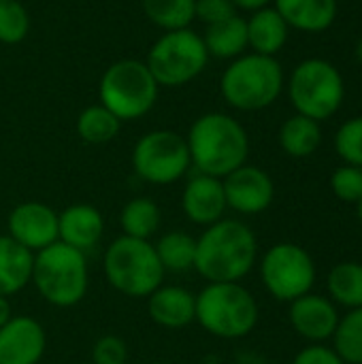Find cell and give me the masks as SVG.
I'll list each match as a JSON object with an SVG mask.
<instances>
[{
  "label": "cell",
  "mask_w": 362,
  "mask_h": 364,
  "mask_svg": "<svg viewBox=\"0 0 362 364\" xmlns=\"http://www.w3.org/2000/svg\"><path fill=\"white\" fill-rule=\"evenodd\" d=\"M258 262V239L241 222L222 218L196 237L194 271L207 284L241 282Z\"/></svg>",
  "instance_id": "cell-1"
},
{
  "label": "cell",
  "mask_w": 362,
  "mask_h": 364,
  "mask_svg": "<svg viewBox=\"0 0 362 364\" xmlns=\"http://www.w3.org/2000/svg\"><path fill=\"white\" fill-rule=\"evenodd\" d=\"M186 143L196 173L224 179L247 164L250 136L233 115L220 111L198 115L186 134Z\"/></svg>",
  "instance_id": "cell-2"
},
{
  "label": "cell",
  "mask_w": 362,
  "mask_h": 364,
  "mask_svg": "<svg viewBox=\"0 0 362 364\" xmlns=\"http://www.w3.org/2000/svg\"><path fill=\"white\" fill-rule=\"evenodd\" d=\"M38 296L58 309H70L87 296V256L60 241L34 254L32 279Z\"/></svg>",
  "instance_id": "cell-3"
},
{
  "label": "cell",
  "mask_w": 362,
  "mask_h": 364,
  "mask_svg": "<svg viewBox=\"0 0 362 364\" xmlns=\"http://www.w3.org/2000/svg\"><path fill=\"white\" fill-rule=\"evenodd\" d=\"M258 316V303L241 282L207 284L196 294L194 322L211 337L243 339L256 328Z\"/></svg>",
  "instance_id": "cell-4"
},
{
  "label": "cell",
  "mask_w": 362,
  "mask_h": 364,
  "mask_svg": "<svg viewBox=\"0 0 362 364\" xmlns=\"http://www.w3.org/2000/svg\"><path fill=\"white\" fill-rule=\"evenodd\" d=\"M102 271L109 286L128 299H147L164 284V269L151 241L119 235L102 258Z\"/></svg>",
  "instance_id": "cell-5"
},
{
  "label": "cell",
  "mask_w": 362,
  "mask_h": 364,
  "mask_svg": "<svg viewBox=\"0 0 362 364\" xmlns=\"http://www.w3.org/2000/svg\"><path fill=\"white\" fill-rule=\"evenodd\" d=\"M284 68L277 58L243 53L222 73L220 92L224 100L239 111H262L284 92Z\"/></svg>",
  "instance_id": "cell-6"
},
{
  "label": "cell",
  "mask_w": 362,
  "mask_h": 364,
  "mask_svg": "<svg viewBox=\"0 0 362 364\" xmlns=\"http://www.w3.org/2000/svg\"><path fill=\"white\" fill-rule=\"evenodd\" d=\"M160 85L145 60L124 58L107 66L98 83V100L122 124L145 117L158 102Z\"/></svg>",
  "instance_id": "cell-7"
},
{
  "label": "cell",
  "mask_w": 362,
  "mask_h": 364,
  "mask_svg": "<svg viewBox=\"0 0 362 364\" xmlns=\"http://www.w3.org/2000/svg\"><path fill=\"white\" fill-rule=\"evenodd\" d=\"M286 85L294 111L316 122L331 119L346 98V81L339 68L324 58L299 62Z\"/></svg>",
  "instance_id": "cell-8"
},
{
  "label": "cell",
  "mask_w": 362,
  "mask_h": 364,
  "mask_svg": "<svg viewBox=\"0 0 362 364\" xmlns=\"http://www.w3.org/2000/svg\"><path fill=\"white\" fill-rule=\"evenodd\" d=\"M209 53L203 36L192 28L164 32L149 49L145 64L160 87H181L207 66Z\"/></svg>",
  "instance_id": "cell-9"
},
{
  "label": "cell",
  "mask_w": 362,
  "mask_h": 364,
  "mask_svg": "<svg viewBox=\"0 0 362 364\" xmlns=\"http://www.w3.org/2000/svg\"><path fill=\"white\" fill-rule=\"evenodd\" d=\"M132 171L151 186H171L183 179L192 166L186 136L173 130L145 132L132 147Z\"/></svg>",
  "instance_id": "cell-10"
},
{
  "label": "cell",
  "mask_w": 362,
  "mask_h": 364,
  "mask_svg": "<svg viewBox=\"0 0 362 364\" xmlns=\"http://www.w3.org/2000/svg\"><path fill=\"white\" fill-rule=\"evenodd\" d=\"M260 279L267 292L282 303H292L312 292L316 262L297 243H275L260 258Z\"/></svg>",
  "instance_id": "cell-11"
},
{
  "label": "cell",
  "mask_w": 362,
  "mask_h": 364,
  "mask_svg": "<svg viewBox=\"0 0 362 364\" xmlns=\"http://www.w3.org/2000/svg\"><path fill=\"white\" fill-rule=\"evenodd\" d=\"M6 235L36 254L58 241V211L38 200L19 203L6 218Z\"/></svg>",
  "instance_id": "cell-12"
},
{
  "label": "cell",
  "mask_w": 362,
  "mask_h": 364,
  "mask_svg": "<svg viewBox=\"0 0 362 364\" xmlns=\"http://www.w3.org/2000/svg\"><path fill=\"white\" fill-rule=\"evenodd\" d=\"M228 209L241 215H258L267 211L275 198L271 175L254 164H243L222 179Z\"/></svg>",
  "instance_id": "cell-13"
},
{
  "label": "cell",
  "mask_w": 362,
  "mask_h": 364,
  "mask_svg": "<svg viewBox=\"0 0 362 364\" xmlns=\"http://www.w3.org/2000/svg\"><path fill=\"white\" fill-rule=\"evenodd\" d=\"M47 350V333L32 316H11L0 328V364H38Z\"/></svg>",
  "instance_id": "cell-14"
},
{
  "label": "cell",
  "mask_w": 362,
  "mask_h": 364,
  "mask_svg": "<svg viewBox=\"0 0 362 364\" xmlns=\"http://www.w3.org/2000/svg\"><path fill=\"white\" fill-rule=\"evenodd\" d=\"M226 209L228 205H226L222 179L196 173L186 181L181 192V211L188 222L207 228L220 222Z\"/></svg>",
  "instance_id": "cell-15"
},
{
  "label": "cell",
  "mask_w": 362,
  "mask_h": 364,
  "mask_svg": "<svg viewBox=\"0 0 362 364\" xmlns=\"http://www.w3.org/2000/svg\"><path fill=\"white\" fill-rule=\"evenodd\" d=\"M290 324L299 337L312 343H322L335 335L339 311L329 296L309 292L290 303Z\"/></svg>",
  "instance_id": "cell-16"
},
{
  "label": "cell",
  "mask_w": 362,
  "mask_h": 364,
  "mask_svg": "<svg viewBox=\"0 0 362 364\" xmlns=\"http://www.w3.org/2000/svg\"><path fill=\"white\" fill-rule=\"evenodd\" d=\"M105 235V218L98 207L87 203L68 205L58 213V241L79 250L92 252Z\"/></svg>",
  "instance_id": "cell-17"
},
{
  "label": "cell",
  "mask_w": 362,
  "mask_h": 364,
  "mask_svg": "<svg viewBox=\"0 0 362 364\" xmlns=\"http://www.w3.org/2000/svg\"><path fill=\"white\" fill-rule=\"evenodd\" d=\"M196 294L186 286L162 284L147 296V316L149 320L166 331H179L194 322Z\"/></svg>",
  "instance_id": "cell-18"
},
{
  "label": "cell",
  "mask_w": 362,
  "mask_h": 364,
  "mask_svg": "<svg viewBox=\"0 0 362 364\" xmlns=\"http://www.w3.org/2000/svg\"><path fill=\"white\" fill-rule=\"evenodd\" d=\"M284 21L301 32L320 34L335 23L337 0H273Z\"/></svg>",
  "instance_id": "cell-19"
},
{
  "label": "cell",
  "mask_w": 362,
  "mask_h": 364,
  "mask_svg": "<svg viewBox=\"0 0 362 364\" xmlns=\"http://www.w3.org/2000/svg\"><path fill=\"white\" fill-rule=\"evenodd\" d=\"M245 23H247V47L254 53L275 58L288 43L290 26L284 21V17L277 13L275 6H262L258 11H252Z\"/></svg>",
  "instance_id": "cell-20"
},
{
  "label": "cell",
  "mask_w": 362,
  "mask_h": 364,
  "mask_svg": "<svg viewBox=\"0 0 362 364\" xmlns=\"http://www.w3.org/2000/svg\"><path fill=\"white\" fill-rule=\"evenodd\" d=\"M32 262V252L15 243L9 235H0V296H15L30 284Z\"/></svg>",
  "instance_id": "cell-21"
},
{
  "label": "cell",
  "mask_w": 362,
  "mask_h": 364,
  "mask_svg": "<svg viewBox=\"0 0 362 364\" xmlns=\"http://www.w3.org/2000/svg\"><path fill=\"white\" fill-rule=\"evenodd\" d=\"M203 43L207 47L209 55L222 58V60H235L245 53L247 49V23L245 17L233 15L224 21L207 26Z\"/></svg>",
  "instance_id": "cell-22"
},
{
  "label": "cell",
  "mask_w": 362,
  "mask_h": 364,
  "mask_svg": "<svg viewBox=\"0 0 362 364\" xmlns=\"http://www.w3.org/2000/svg\"><path fill=\"white\" fill-rule=\"evenodd\" d=\"M160 224H162V211L158 203L149 196H134L119 211L122 235L132 239L151 241V237L158 235Z\"/></svg>",
  "instance_id": "cell-23"
},
{
  "label": "cell",
  "mask_w": 362,
  "mask_h": 364,
  "mask_svg": "<svg viewBox=\"0 0 362 364\" xmlns=\"http://www.w3.org/2000/svg\"><path fill=\"white\" fill-rule=\"evenodd\" d=\"M322 143L320 122L294 113L280 128V145L292 158H307L318 151Z\"/></svg>",
  "instance_id": "cell-24"
},
{
  "label": "cell",
  "mask_w": 362,
  "mask_h": 364,
  "mask_svg": "<svg viewBox=\"0 0 362 364\" xmlns=\"http://www.w3.org/2000/svg\"><path fill=\"white\" fill-rule=\"evenodd\" d=\"M158 260L164 273H188L194 271V252L196 237L186 230H169L158 237L154 243Z\"/></svg>",
  "instance_id": "cell-25"
},
{
  "label": "cell",
  "mask_w": 362,
  "mask_h": 364,
  "mask_svg": "<svg viewBox=\"0 0 362 364\" xmlns=\"http://www.w3.org/2000/svg\"><path fill=\"white\" fill-rule=\"evenodd\" d=\"M329 299L348 309L362 307V264L361 262H339L331 269L326 277Z\"/></svg>",
  "instance_id": "cell-26"
},
{
  "label": "cell",
  "mask_w": 362,
  "mask_h": 364,
  "mask_svg": "<svg viewBox=\"0 0 362 364\" xmlns=\"http://www.w3.org/2000/svg\"><path fill=\"white\" fill-rule=\"evenodd\" d=\"M122 122L100 102L85 107L77 117V134L83 143L105 145L119 134Z\"/></svg>",
  "instance_id": "cell-27"
},
{
  "label": "cell",
  "mask_w": 362,
  "mask_h": 364,
  "mask_svg": "<svg viewBox=\"0 0 362 364\" xmlns=\"http://www.w3.org/2000/svg\"><path fill=\"white\" fill-rule=\"evenodd\" d=\"M145 17L164 32L190 28L194 21V0H141Z\"/></svg>",
  "instance_id": "cell-28"
},
{
  "label": "cell",
  "mask_w": 362,
  "mask_h": 364,
  "mask_svg": "<svg viewBox=\"0 0 362 364\" xmlns=\"http://www.w3.org/2000/svg\"><path fill=\"white\" fill-rule=\"evenodd\" d=\"M335 352L346 364H362V307L350 309L339 318L337 331L333 335Z\"/></svg>",
  "instance_id": "cell-29"
},
{
  "label": "cell",
  "mask_w": 362,
  "mask_h": 364,
  "mask_svg": "<svg viewBox=\"0 0 362 364\" xmlns=\"http://www.w3.org/2000/svg\"><path fill=\"white\" fill-rule=\"evenodd\" d=\"M30 32V15L19 0L0 2V43L17 45Z\"/></svg>",
  "instance_id": "cell-30"
},
{
  "label": "cell",
  "mask_w": 362,
  "mask_h": 364,
  "mask_svg": "<svg viewBox=\"0 0 362 364\" xmlns=\"http://www.w3.org/2000/svg\"><path fill=\"white\" fill-rule=\"evenodd\" d=\"M335 149L346 164L362 168V115L339 126L335 134Z\"/></svg>",
  "instance_id": "cell-31"
},
{
  "label": "cell",
  "mask_w": 362,
  "mask_h": 364,
  "mask_svg": "<svg viewBox=\"0 0 362 364\" xmlns=\"http://www.w3.org/2000/svg\"><path fill=\"white\" fill-rule=\"evenodd\" d=\"M331 188L344 203H358L362 198V168L344 164L331 175Z\"/></svg>",
  "instance_id": "cell-32"
},
{
  "label": "cell",
  "mask_w": 362,
  "mask_h": 364,
  "mask_svg": "<svg viewBox=\"0 0 362 364\" xmlns=\"http://www.w3.org/2000/svg\"><path fill=\"white\" fill-rule=\"evenodd\" d=\"M128 348L126 341L117 335H102L92 346V363L94 364H126Z\"/></svg>",
  "instance_id": "cell-33"
},
{
  "label": "cell",
  "mask_w": 362,
  "mask_h": 364,
  "mask_svg": "<svg viewBox=\"0 0 362 364\" xmlns=\"http://www.w3.org/2000/svg\"><path fill=\"white\" fill-rule=\"evenodd\" d=\"M233 15H237V9L230 0H194V19L205 26L224 21Z\"/></svg>",
  "instance_id": "cell-34"
},
{
  "label": "cell",
  "mask_w": 362,
  "mask_h": 364,
  "mask_svg": "<svg viewBox=\"0 0 362 364\" xmlns=\"http://www.w3.org/2000/svg\"><path fill=\"white\" fill-rule=\"evenodd\" d=\"M292 364H346L339 354L333 350V348H326V346H320V343H314V346H307L303 348L297 356Z\"/></svg>",
  "instance_id": "cell-35"
},
{
  "label": "cell",
  "mask_w": 362,
  "mask_h": 364,
  "mask_svg": "<svg viewBox=\"0 0 362 364\" xmlns=\"http://www.w3.org/2000/svg\"><path fill=\"white\" fill-rule=\"evenodd\" d=\"M233 4H235V9L239 11H258V9H262V6H269V2L271 0H230Z\"/></svg>",
  "instance_id": "cell-36"
},
{
  "label": "cell",
  "mask_w": 362,
  "mask_h": 364,
  "mask_svg": "<svg viewBox=\"0 0 362 364\" xmlns=\"http://www.w3.org/2000/svg\"><path fill=\"white\" fill-rule=\"evenodd\" d=\"M11 316H13V311H11V303H9V299L0 296V328L11 320Z\"/></svg>",
  "instance_id": "cell-37"
},
{
  "label": "cell",
  "mask_w": 362,
  "mask_h": 364,
  "mask_svg": "<svg viewBox=\"0 0 362 364\" xmlns=\"http://www.w3.org/2000/svg\"><path fill=\"white\" fill-rule=\"evenodd\" d=\"M356 58H358V62L362 64V38L358 41V45H356Z\"/></svg>",
  "instance_id": "cell-38"
},
{
  "label": "cell",
  "mask_w": 362,
  "mask_h": 364,
  "mask_svg": "<svg viewBox=\"0 0 362 364\" xmlns=\"http://www.w3.org/2000/svg\"><path fill=\"white\" fill-rule=\"evenodd\" d=\"M356 207H358V220H361V224H362V198L356 203Z\"/></svg>",
  "instance_id": "cell-39"
},
{
  "label": "cell",
  "mask_w": 362,
  "mask_h": 364,
  "mask_svg": "<svg viewBox=\"0 0 362 364\" xmlns=\"http://www.w3.org/2000/svg\"><path fill=\"white\" fill-rule=\"evenodd\" d=\"M0 2H2V0H0Z\"/></svg>",
  "instance_id": "cell-40"
}]
</instances>
